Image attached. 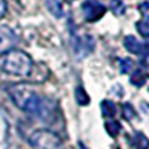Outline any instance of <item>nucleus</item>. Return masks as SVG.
Masks as SVG:
<instances>
[{
	"instance_id": "1",
	"label": "nucleus",
	"mask_w": 149,
	"mask_h": 149,
	"mask_svg": "<svg viewBox=\"0 0 149 149\" xmlns=\"http://www.w3.org/2000/svg\"><path fill=\"white\" fill-rule=\"evenodd\" d=\"M8 94L10 100L14 102L21 110L31 113L34 116H39L49 122V119L54 115V103L51 100L40 95L31 86L24 84H15L8 88Z\"/></svg>"
},
{
	"instance_id": "2",
	"label": "nucleus",
	"mask_w": 149,
	"mask_h": 149,
	"mask_svg": "<svg viewBox=\"0 0 149 149\" xmlns=\"http://www.w3.org/2000/svg\"><path fill=\"white\" fill-rule=\"evenodd\" d=\"M0 66L9 74H14V76H27L31 72L33 61L29 54L18 51V49H12V51H9L3 55Z\"/></svg>"
},
{
	"instance_id": "3",
	"label": "nucleus",
	"mask_w": 149,
	"mask_h": 149,
	"mask_svg": "<svg viewBox=\"0 0 149 149\" xmlns=\"http://www.w3.org/2000/svg\"><path fill=\"white\" fill-rule=\"evenodd\" d=\"M34 149H61V139L51 130H36L29 137Z\"/></svg>"
},
{
	"instance_id": "4",
	"label": "nucleus",
	"mask_w": 149,
	"mask_h": 149,
	"mask_svg": "<svg viewBox=\"0 0 149 149\" xmlns=\"http://www.w3.org/2000/svg\"><path fill=\"white\" fill-rule=\"evenodd\" d=\"M18 43V37L15 31L8 26H0V54H6L12 51Z\"/></svg>"
},
{
	"instance_id": "5",
	"label": "nucleus",
	"mask_w": 149,
	"mask_h": 149,
	"mask_svg": "<svg viewBox=\"0 0 149 149\" xmlns=\"http://www.w3.org/2000/svg\"><path fill=\"white\" fill-rule=\"evenodd\" d=\"M82 9H84L85 19L90 21V22H94L97 19H100L106 14V8L102 3L94 2V0H86V2L82 5Z\"/></svg>"
},
{
	"instance_id": "6",
	"label": "nucleus",
	"mask_w": 149,
	"mask_h": 149,
	"mask_svg": "<svg viewBox=\"0 0 149 149\" xmlns=\"http://www.w3.org/2000/svg\"><path fill=\"white\" fill-rule=\"evenodd\" d=\"M94 49V39L88 34L78 36L74 37V52L78 54V57H86L93 52Z\"/></svg>"
},
{
	"instance_id": "7",
	"label": "nucleus",
	"mask_w": 149,
	"mask_h": 149,
	"mask_svg": "<svg viewBox=\"0 0 149 149\" xmlns=\"http://www.w3.org/2000/svg\"><path fill=\"white\" fill-rule=\"evenodd\" d=\"M124 46H125V49L128 52L136 54V55H143L146 52V46L143 43H140L133 36H125L124 37Z\"/></svg>"
},
{
	"instance_id": "8",
	"label": "nucleus",
	"mask_w": 149,
	"mask_h": 149,
	"mask_svg": "<svg viewBox=\"0 0 149 149\" xmlns=\"http://www.w3.org/2000/svg\"><path fill=\"white\" fill-rule=\"evenodd\" d=\"M43 3H45L46 9L49 10V14H52L55 18L63 17V6H61L58 0H43Z\"/></svg>"
},
{
	"instance_id": "9",
	"label": "nucleus",
	"mask_w": 149,
	"mask_h": 149,
	"mask_svg": "<svg viewBox=\"0 0 149 149\" xmlns=\"http://www.w3.org/2000/svg\"><path fill=\"white\" fill-rule=\"evenodd\" d=\"M104 127H106V131L109 133V136H112V137H116V136L119 134V131H121V124L115 119L106 121Z\"/></svg>"
},
{
	"instance_id": "10",
	"label": "nucleus",
	"mask_w": 149,
	"mask_h": 149,
	"mask_svg": "<svg viewBox=\"0 0 149 149\" xmlns=\"http://www.w3.org/2000/svg\"><path fill=\"white\" fill-rule=\"evenodd\" d=\"M102 113H103V116H106V118H113L115 113H116V107H115L113 102L104 100V102L102 103Z\"/></svg>"
},
{
	"instance_id": "11",
	"label": "nucleus",
	"mask_w": 149,
	"mask_h": 149,
	"mask_svg": "<svg viewBox=\"0 0 149 149\" xmlns=\"http://www.w3.org/2000/svg\"><path fill=\"white\" fill-rule=\"evenodd\" d=\"M74 98H76L78 104H81V106H86L90 103V97L82 86H78V88L74 90Z\"/></svg>"
},
{
	"instance_id": "12",
	"label": "nucleus",
	"mask_w": 149,
	"mask_h": 149,
	"mask_svg": "<svg viewBox=\"0 0 149 149\" xmlns=\"http://www.w3.org/2000/svg\"><path fill=\"white\" fill-rule=\"evenodd\" d=\"M131 84L136 85V86H142L145 82H146V74L142 72V70H134L133 74H131V78H130Z\"/></svg>"
},
{
	"instance_id": "13",
	"label": "nucleus",
	"mask_w": 149,
	"mask_h": 149,
	"mask_svg": "<svg viewBox=\"0 0 149 149\" xmlns=\"http://www.w3.org/2000/svg\"><path fill=\"white\" fill-rule=\"evenodd\" d=\"M109 8L115 15H122L124 12H125V5H124L122 0H110Z\"/></svg>"
},
{
	"instance_id": "14",
	"label": "nucleus",
	"mask_w": 149,
	"mask_h": 149,
	"mask_svg": "<svg viewBox=\"0 0 149 149\" xmlns=\"http://www.w3.org/2000/svg\"><path fill=\"white\" fill-rule=\"evenodd\" d=\"M119 70L124 74H125V73H131L134 70V63L130 58H122V60H119Z\"/></svg>"
},
{
	"instance_id": "15",
	"label": "nucleus",
	"mask_w": 149,
	"mask_h": 149,
	"mask_svg": "<svg viewBox=\"0 0 149 149\" xmlns=\"http://www.w3.org/2000/svg\"><path fill=\"white\" fill-rule=\"evenodd\" d=\"M136 29H137V31L142 37H146V39L149 37V21H146V19L137 21L136 22Z\"/></svg>"
},
{
	"instance_id": "16",
	"label": "nucleus",
	"mask_w": 149,
	"mask_h": 149,
	"mask_svg": "<svg viewBox=\"0 0 149 149\" xmlns=\"http://www.w3.org/2000/svg\"><path fill=\"white\" fill-rule=\"evenodd\" d=\"M122 116L125 118L127 121H131V119L136 116V110H134V107H133L130 103L122 104Z\"/></svg>"
},
{
	"instance_id": "17",
	"label": "nucleus",
	"mask_w": 149,
	"mask_h": 149,
	"mask_svg": "<svg viewBox=\"0 0 149 149\" xmlns=\"http://www.w3.org/2000/svg\"><path fill=\"white\" fill-rule=\"evenodd\" d=\"M148 145L149 143H148V140H146V137L143 134H140V133L136 134V139H134V146L136 148H137V149H145Z\"/></svg>"
},
{
	"instance_id": "18",
	"label": "nucleus",
	"mask_w": 149,
	"mask_h": 149,
	"mask_svg": "<svg viewBox=\"0 0 149 149\" xmlns=\"http://www.w3.org/2000/svg\"><path fill=\"white\" fill-rule=\"evenodd\" d=\"M139 9H140L142 15H143L145 18H149V2H142V3L139 5Z\"/></svg>"
},
{
	"instance_id": "19",
	"label": "nucleus",
	"mask_w": 149,
	"mask_h": 149,
	"mask_svg": "<svg viewBox=\"0 0 149 149\" xmlns=\"http://www.w3.org/2000/svg\"><path fill=\"white\" fill-rule=\"evenodd\" d=\"M6 9H8L6 2H5V0H0V18H2V17L6 14Z\"/></svg>"
},
{
	"instance_id": "20",
	"label": "nucleus",
	"mask_w": 149,
	"mask_h": 149,
	"mask_svg": "<svg viewBox=\"0 0 149 149\" xmlns=\"http://www.w3.org/2000/svg\"><path fill=\"white\" fill-rule=\"evenodd\" d=\"M145 149H149V145H148V146H146V148H145Z\"/></svg>"
}]
</instances>
